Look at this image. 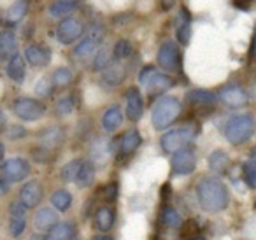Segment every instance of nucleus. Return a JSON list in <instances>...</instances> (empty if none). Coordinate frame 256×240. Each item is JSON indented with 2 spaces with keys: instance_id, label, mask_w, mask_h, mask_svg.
Returning <instances> with one entry per match:
<instances>
[{
  "instance_id": "obj_40",
  "label": "nucleus",
  "mask_w": 256,
  "mask_h": 240,
  "mask_svg": "<svg viewBox=\"0 0 256 240\" xmlns=\"http://www.w3.org/2000/svg\"><path fill=\"white\" fill-rule=\"evenodd\" d=\"M190 39H192V28H190V23L186 22L178 28V40L182 46H186L190 42Z\"/></svg>"
},
{
  "instance_id": "obj_25",
  "label": "nucleus",
  "mask_w": 256,
  "mask_h": 240,
  "mask_svg": "<svg viewBox=\"0 0 256 240\" xmlns=\"http://www.w3.org/2000/svg\"><path fill=\"white\" fill-rule=\"evenodd\" d=\"M95 180V166H93V162H82L81 168L78 172V177H76V184L79 188H88L93 184Z\"/></svg>"
},
{
  "instance_id": "obj_48",
  "label": "nucleus",
  "mask_w": 256,
  "mask_h": 240,
  "mask_svg": "<svg viewBox=\"0 0 256 240\" xmlns=\"http://www.w3.org/2000/svg\"><path fill=\"white\" fill-rule=\"evenodd\" d=\"M254 207H256V200H254Z\"/></svg>"
},
{
  "instance_id": "obj_13",
  "label": "nucleus",
  "mask_w": 256,
  "mask_h": 240,
  "mask_svg": "<svg viewBox=\"0 0 256 240\" xmlns=\"http://www.w3.org/2000/svg\"><path fill=\"white\" fill-rule=\"evenodd\" d=\"M40 200H42V186L37 180H28L26 184H23L22 191H20V202L26 208L37 207Z\"/></svg>"
},
{
  "instance_id": "obj_15",
  "label": "nucleus",
  "mask_w": 256,
  "mask_h": 240,
  "mask_svg": "<svg viewBox=\"0 0 256 240\" xmlns=\"http://www.w3.org/2000/svg\"><path fill=\"white\" fill-rule=\"evenodd\" d=\"M25 60L32 67H46L51 60V51L40 44H30L25 50Z\"/></svg>"
},
{
  "instance_id": "obj_24",
  "label": "nucleus",
  "mask_w": 256,
  "mask_h": 240,
  "mask_svg": "<svg viewBox=\"0 0 256 240\" xmlns=\"http://www.w3.org/2000/svg\"><path fill=\"white\" fill-rule=\"evenodd\" d=\"M140 135L137 130H128L126 134L121 137V144H120V149H121V154H132L137 148L140 146Z\"/></svg>"
},
{
  "instance_id": "obj_23",
  "label": "nucleus",
  "mask_w": 256,
  "mask_h": 240,
  "mask_svg": "<svg viewBox=\"0 0 256 240\" xmlns=\"http://www.w3.org/2000/svg\"><path fill=\"white\" fill-rule=\"evenodd\" d=\"M114 224V210L110 207H100L98 210L95 212V226L100 230V232H109Z\"/></svg>"
},
{
  "instance_id": "obj_33",
  "label": "nucleus",
  "mask_w": 256,
  "mask_h": 240,
  "mask_svg": "<svg viewBox=\"0 0 256 240\" xmlns=\"http://www.w3.org/2000/svg\"><path fill=\"white\" fill-rule=\"evenodd\" d=\"M242 177H244V182L249 188L256 190V160H248V162L242 165Z\"/></svg>"
},
{
  "instance_id": "obj_4",
  "label": "nucleus",
  "mask_w": 256,
  "mask_h": 240,
  "mask_svg": "<svg viewBox=\"0 0 256 240\" xmlns=\"http://www.w3.org/2000/svg\"><path fill=\"white\" fill-rule=\"evenodd\" d=\"M139 81L146 86V90L150 92V95L164 93L174 86V81H172L167 74H162V72L154 67H144L139 74Z\"/></svg>"
},
{
  "instance_id": "obj_5",
  "label": "nucleus",
  "mask_w": 256,
  "mask_h": 240,
  "mask_svg": "<svg viewBox=\"0 0 256 240\" xmlns=\"http://www.w3.org/2000/svg\"><path fill=\"white\" fill-rule=\"evenodd\" d=\"M193 138H195V130H193L192 126H181L172 132H167V134L162 137L160 144L165 152H176V151H179V149L188 148L193 142Z\"/></svg>"
},
{
  "instance_id": "obj_28",
  "label": "nucleus",
  "mask_w": 256,
  "mask_h": 240,
  "mask_svg": "<svg viewBox=\"0 0 256 240\" xmlns=\"http://www.w3.org/2000/svg\"><path fill=\"white\" fill-rule=\"evenodd\" d=\"M51 205H53L56 210L60 212H67L72 205V194L67 190H58L53 193L51 196Z\"/></svg>"
},
{
  "instance_id": "obj_6",
  "label": "nucleus",
  "mask_w": 256,
  "mask_h": 240,
  "mask_svg": "<svg viewBox=\"0 0 256 240\" xmlns=\"http://www.w3.org/2000/svg\"><path fill=\"white\" fill-rule=\"evenodd\" d=\"M156 60L160 68L167 72H179L181 70V51H179L178 44L174 40H165L164 44L160 46L156 54Z\"/></svg>"
},
{
  "instance_id": "obj_30",
  "label": "nucleus",
  "mask_w": 256,
  "mask_h": 240,
  "mask_svg": "<svg viewBox=\"0 0 256 240\" xmlns=\"http://www.w3.org/2000/svg\"><path fill=\"white\" fill-rule=\"evenodd\" d=\"M51 81H53V84L56 86V88H67V86L72 84V81H74V74H72L67 67H60L53 72Z\"/></svg>"
},
{
  "instance_id": "obj_18",
  "label": "nucleus",
  "mask_w": 256,
  "mask_h": 240,
  "mask_svg": "<svg viewBox=\"0 0 256 240\" xmlns=\"http://www.w3.org/2000/svg\"><path fill=\"white\" fill-rule=\"evenodd\" d=\"M6 72H8V76H9V79H11V81L22 82L23 79H25V72H26L25 58H23L22 54L14 53L11 58H9V64H8Z\"/></svg>"
},
{
  "instance_id": "obj_8",
  "label": "nucleus",
  "mask_w": 256,
  "mask_h": 240,
  "mask_svg": "<svg viewBox=\"0 0 256 240\" xmlns=\"http://www.w3.org/2000/svg\"><path fill=\"white\" fill-rule=\"evenodd\" d=\"M12 110H14V114L20 118V120L37 121L39 118H42L46 107H44V104H40L39 100L22 96V98L14 100V104H12Z\"/></svg>"
},
{
  "instance_id": "obj_10",
  "label": "nucleus",
  "mask_w": 256,
  "mask_h": 240,
  "mask_svg": "<svg viewBox=\"0 0 256 240\" xmlns=\"http://www.w3.org/2000/svg\"><path fill=\"white\" fill-rule=\"evenodd\" d=\"M84 32V25L76 18H65L56 26V39L62 44H72L78 39H81Z\"/></svg>"
},
{
  "instance_id": "obj_19",
  "label": "nucleus",
  "mask_w": 256,
  "mask_h": 240,
  "mask_svg": "<svg viewBox=\"0 0 256 240\" xmlns=\"http://www.w3.org/2000/svg\"><path fill=\"white\" fill-rule=\"evenodd\" d=\"M39 140H40V144H42V148H46L51 151V149L58 148V146L64 142V130L58 126H50L44 132H40Z\"/></svg>"
},
{
  "instance_id": "obj_16",
  "label": "nucleus",
  "mask_w": 256,
  "mask_h": 240,
  "mask_svg": "<svg viewBox=\"0 0 256 240\" xmlns=\"http://www.w3.org/2000/svg\"><path fill=\"white\" fill-rule=\"evenodd\" d=\"M124 78H126V67L120 62H114V64L110 62L102 70V82L106 86H110V88L120 86L124 81Z\"/></svg>"
},
{
  "instance_id": "obj_2",
  "label": "nucleus",
  "mask_w": 256,
  "mask_h": 240,
  "mask_svg": "<svg viewBox=\"0 0 256 240\" xmlns=\"http://www.w3.org/2000/svg\"><path fill=\"white\" fill-rule=\"evenodd\" d=\"M254 130L256 121L252 114H237L228 120L226 126H224V135H226L228 142L238 146L248 142L254 135Z\"/></svg>"
},
{
  "instance_id": "obj_32",
  "label": "nucleus",
  "mask_w": 256,
  "mask_h": 240,
  "mask_svg": "<svg viewBox=\"0 0 256 240\" xmlns=\"http://www.w3.org/2000/svg\"><path fill=\"white\" fill-rule=\"evenodd\" d=\"M162 222L167 228H179L182 224V219L179 216V212L174 207H165L162 210Z\"/></svg>"
},
{
  "instance_id": "obj_44",
  "label": "nucleus",
  "mask_w": 256,
  "mask_h": 240,
  "mask_svg": "<svg viewBox=\"0 0 256 240\" xmlns=\"http://www.w3.org/2000/svg\"><path fill=\"white\" fill-rule=\"evenodd\" d=\"M93 240H112V238L107 235H96V236H93Z\"/></svg>"
},
{
  "instance_id": "obj_37",
  "label": "nucleus",
  "mask_w": 256,
  "mask_h": 240,
  "mask_svg": "<svg viewBox=\"0 0 256 240\" xmlns=\"http://www.w3.org/2000/svg\"><path fill=\"white\" fill-rule=\"evenodd\" d=\"M72 110H74V100H72L70 96H64V98H60L56 102V107H54V112H56V116H60V118L68 116Z\"/></svg>"
},
{
  "instance_id": "obj_41",
  "label": "nucleus",
  "mask_w": 256,
  "mask_h": 240,
  "mask_svg": "<svg viewBox=\"0 0 256 240\" xmlns=\"http://www.w3.org/2000/svg\"><path fill=\"white\" fill-rule=\"evenodd\" d=\"M104 198L107 202H114L118 198V184L116 182H109L104 188Z\"/></svg>"
},
{
  "instance_id": "obj_20",
  "label": "nucleus",
  "mask_w": 256,
  "mask_h": 240,
  "mask_svg": "<svg viewBox=\"0 0 256 240\" xmlns=\"http://www.w3.org/2000/svg\"><path fill=\"white\" fill-rule=\"evenodd\" d=\"M76 228L72 222H58L50 230L44 240H74Z\"/></svg>"
},
{
  "instance_id": "obj_11",
  "label": "nucleus",
  "mask_w": 256,
  "mask_h": 240,
  "mask_svg": "<svg viewBox=\"0 0 256 240\" xmlns=\"http://www.w3.org/2000/svg\"><path fill=\"white\" fill-rule=\"evenodd\" d=\"M30 174V163L25 158H11L2 163V176L9 182H20L25 180Z\"/></svg>"
},
{
  "instance_id": "obj_42",
  "label": "nucleus",
  "mask_w": 256,
  "mask_h": 240,
  "mask_svg": "<svg viewBox=\"0 0 256 240\" xmlns=\"http://www.w3.org/2000/svg\"><path fill=\"white\" fill-rule=\"evenodd\" d=\"M26 135V130L23 126H18V124H14V126L9 130V138H12V140H16V138H23Z\"/></svg>"
},
{
  "instance_id": "obj_14",
  "label": "nucleus",
  "mask_w": 256,
  "mask_h": 240,
  "mask_svg": "<svg viewBox=\"0 0 256 240\" xmlns=\"http://www.w3.org/2000/svg\"><path fill=\"white\" fill-rule=\"evenodd\" d=\"M144 114V100L139 88H130L126 92V116L130 121H139Z\"/></svg>"
},
{
  "instance_id": "obj_47",
  "label": "nucleus",
  "mask_w": 256,
  "mask_h": 240,
  "mask_svg": "<svg viewBox=\"0 0 256 240\" xmlns=\"http://www.w3.org/2000/svg\"><path fill=\"white\" fill-rule=\"evenodd\" d=\"M252 156H254V160H256V148L252 149Z\"/></svg>"
},
{
  "instance_id": "obj_27",
  "label": "nucleus",
  "mask_w": 256,
  "mask_h": 240,
  "mask_svg": "<svg viewBox=\"0 0 256 240\" xmlns=\"http://www.w3.org/2000/svg\"><path fill=\"white\" fill-rule=\"evenodd\" d=\"M76 9V0H56L50 6V14L53 18H65Z\"/></svg>"
},
{
  "instance_id": "obj_22",
  "label": "nucleus",
  "mask_w": 256,
  "mask_h": 240,
  "mask_svg": "<svg viewBox=\"0 0 256 240\" xmlns=\"http://www.w3.org/2000/svg\"><path fill=\"white\" fill-rule=\"evenodd\" d=\"M123 121V112L118 106H112L104 112L102 116V126L106 132H114Z\"/></svg>"
},
{
  "instance_id": "obj_21",
  "label": "nucleus",
  "mask_w": 256,
  "mask_h": 240,
  "mask_svg": "<svg viewBox=\"0 0 256 240\" xmlns=\"http://www.w3.org/2000/svg\"><path fill=\"white\" fill-rule=\"evenodd\" d=\"M228 166H230V156H228L226 152L221 151V149L210 152V156H209V168L212 170L216 176H223V174H226Z\"/></svg>"
},
{
  "instance_id": "obj_38",
  "label": "nucleus",
  "mask_w": 256,
  "mask_h": 240,
  "mask_svg": "<svg viewBox=\"0 0 256 240\" xmlns=\"http://www.w3.org/2000/svg\"><path fill=\"white\" fill-rule=\"evenodd\" d=\"M110 64V54L107 50H98L95 54V60H93V68L95 70H104L107 65Z\"/></svg>"
},
{
  "instance_id": "obj_1",
  "label": "nucleus",
  "mask_w": 256,
  "mask_h": 240,
  "mask_svg": "<svg viewBox=\"0 0 256 240\" xmlns=\"http://www.w3.org/2000/svg\"><path fill=\"white\" fill-rule=\"evenodd\" d=\"M196 198H198L200 207L207 212H212V214L224 210L228 207V202H230L228 188L218 177H204L202 180H198Z\"/></svg>"
},
{
  "instance_id": "obj_43",
  "label": "nucleus",
  "mask_w": 256,
  "mask_h": 240,
  "mask_svg": "<svg viewBox=\"0 0 256 240\" xmlns=\"http://www.w3.org/2000/svg\"><path fill=\"white\" fill-rule=\"evenodd\" d=\"M9 193V180L4 176H0V196Z\"/></svg>"
},
{
  "instance_id": "obj_46",
  "label": "nucleus",
  "mask_w": 256,
  "mask_h": 240,
  "mask_svg": "<svg viewBox=\"0 0 256 240\" xmlns=\"http://www.w3.org/2000/svg\"><path fill=\"white\" fill-rule=\"evenodd\" d=\"M193 240H206V238H202V236H195Z\"/></svg>"
},
{
  "instance_id": "obj_17",
  "label": "nucleus",
  "mask_w": 256,
  "mask_h": 240,
  "mask_svg": "<svg viewBox=\"0 0 256 240\" xmlns=\"http://www.w3.org/2000/svg\"><path fill=\"white\" fill-rule=\"evenodd\" d=\"M34 224H36V228L40 230V232H50L54 224H58L56 212L48 207L40 208V210H37L36 218H34Z\"/></svg>"
},
{
  "instance_id": "obj_36",
  "label": "nucleus",
  "mask_w": 256,
  "mask_h": 240,
  "mask_svg": "<svg viewBox=\"0 0 256 240\" xmlns=\"http://www.w3.org/2000/svg\"><path fill=\"white\" fill-rule=\"evenodd\" d=\"M188 100L193 104H210L214 102V95L210 92H207V90H193V92H190L188 95Z\"/></svg>"
},
{
  "instance_id": "obj_12",
  "label": "nucleus",
  "mask_w": 256,
  "mask_h": 240,
  "mask_svg": "<svg viewBox=\"0 0 256 240\" xmlns=\"http://www.w3.org/2000/svg\"><path fill=\"white\" fill-rule=\"evenodd\" d=\"M218 98H220L226 107L238 109V107H244L246 104H248L249 96L244 88H240V86H237V84H228L220 90Z\"/></svg>"
},
{
  "instance_id": "obj_34",
  "label": "nucleus",
  "mask_w": 256,
  "mask_h": 240,
  "mask_svg": "<svg viewBox=\"0 0 256 240\" xmlns=\"http://www.w3.org/2000/svg\"><path fill=\"white\" fill-rule=\"evenodd\" d=\"M81 163H82V160H72V162H68L60 172L62 179H64L65 182H76V177H78V172H79V168H81Z\"/></svg>"
},
{
  "instance_id": "obj_45",
  "label": "nucleus",
  "mask_w": 256,
  "mask_h": 240,
  "mask_svg": "<svg viewBox=\"0 0 256 240\" xmlns=\"http://www.w3.org/2000/svg\"><path fill=\"white\" fill-rule=\"evenodd\" d=\"M4 154H6V148H4V144L0 142V162H2V158H4Z\"/></svg>"
},
{
  "instance_id": "obj_39",
  "label": "nucleus",
  "mask_w": 256,
  "mask_h": 240,
  "mask_svg": "<svg viewBox=\"0 0 256 240\" xmlns=\"http://www.w3.org/2000/svg\"><path fill=\"white\" fill-rule=\"evenodd\" d=\"M53 81H51L50 78H40L39 82L36 84V93L39 96H51V93H53Z\"/></svg>"
},
{
  "instance_id": "obj_7",
  "label": "nucleus",
  "mask_w": 256,
  "mask_h": 240,
  "mask_svg": "<svg viewBox=\"0 0 256 240\" xmlns=\"http://www.w3.org/2000/svg\"><path fill=\"white\" fill-rule=\"evenodd\" d=\"M104 32L100 26H95L81 42L76 46L74 50V58L79 62H88L90 58H95L96 51H98L100 44H102Z\"/></svg>"
},
{
  "instance_id": "obj_29",
  "label": "nucleus",
  "mask_w": 256,
  "mask_h": 240,
  "mask_svg": "<svg viewBox=\"0 0 256 240\" xmlns=\"http://www.w3.org/2000/svg\"><path fill=\"white\" fill-rule=\"evenodd\" d=\"M16 50V36L12 32H0V56H12Z\"/></svg>"
},
{
  "instance_id": "obj_3",
  "label": "nucleus",
  "mask_w": 256,
  "mask_h": 240,
  "mask_svg": "<svg viewBox=\"0 0 256 240\" xmlns=\"http://www.w3.org/2000/svg\"><path fill=\"white\" fill-rule=\"evenodd\" d=\"M181 102L174 96H165L160 98L154 106L153 114H151V123L156 130H165L168 128L181 114Z\"/></svg>"
},
{
  "instance_id": "obj_31",
  "label": "nucleus",
  "mask_w": 256,
  "mask_h": 240,
  "mask_svg": "<svg viewBox=\"0 0 256 240\" xmlns=\"http://www.w3.org/2000/svg\"><path fill=\"white\" fill-rule=\"evenodd\" d=\"M25 228H26V214H11V219H9V233H11V236H14V238L22 236Z\"/></svg>"
},
{
  "instance_id": "obj_26",
  "label": "nucleus",
  "mask_w": 256,
  "mask_h": 240,
  "mask_svg": "<svg viewBox=\"0 0 256 240\" xmlns=\"http://www.w3.org/2000/svg\"><path fill=\"white\" fill-rule=\"evenodd\" d=\"M26 11H28V0H16L14 4L8 9V22L11 25H16L25 18Z\"/></svg>"
},
{
  "instance_id": "obj_9",
  "label": "nucleus",
  "mask_w": 256,
  "mask_h": 240,
  "mask_svg": "<svg viewBox=\"0 0 256 240\" xmlns=\"http://www.w3.org/2000/svg\"><path fill=\"white\" fill-rule=\"evenodd\" d=\"M170 166L172 172L176 176H188L195 170L196 166V156L192 149H179V151L172 152V160H170Z\"/></svg>"
},
{
  "instance_id": "obj_35",
  "label": "nucleus",
  "mask_w": 256,
  "mask_h": 240,
  "mask_svg": "<svg viewBox=\"0 0 256 240\" xmlns=\"http://www.w3.org/2000/svg\"><path fill=\"white\" fill-rule=\"evenodd\" d=\"M112 53H114V58L116 60H124L132 54V44L128 42L126 39H120L112 48Z\"/></svg>"
}]
</instances>
